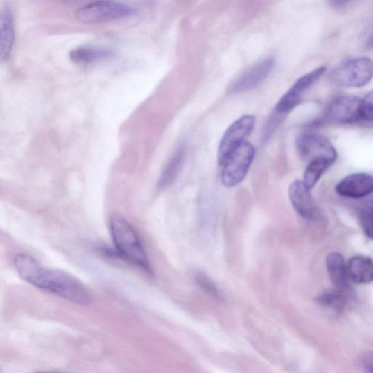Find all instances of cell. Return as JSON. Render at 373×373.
Segmentation results:
<instances>
[{
    "instance_id": "obj_16",
    "label": "cell",
    "mask_w": 373,
    "mask_h": 373,
    "mask_svg": "<svg viewBox=\"0 0 373 373\" xmlns=\"http://www.w3.org/2000/svg\"><path fill=\"white\" fill-rule=\"evenodd\" d=\"M113 52L105 48L80 46L69 53L70 60L78 65H89L110 58Z\"/></svg>"
},
{
    "instance_id": "obj_18",
    "label": "cell",
    "mask_w": 373,
    "mask_h": 373,
    "mask_svg": "<svg viewBox=\"0 0 373 373\" xmlns=\"http://www.w3.org/2000/svg\"><path fill=\"white\" fill-rule=\"evenodd\" d=\"M349 293L350 289L336 288L323 293L318 297L317 300L320 304L340 312L348 305Z\"/></svg>"
},
{
    "instance_id": "obj_13",
    "label": "cell",
    "mask_w": 373,
    "mask_h": 373,
    "mask_svg": "<svg viewBox=\"0 0 373 373\" xmlns=\"http://www.w3.org/2000/svg\"><path fill=\"white\" fill-rule=\"evenodd\" d=\"M14 42H15V28L13 17L8 8L0 11V62L9 58Z\"/></svg>"
},
{
    "instance_id": "obj_15",
    "label": "cell",
    "mask_w": 373,
    "mask_h": 373,
    "mask_svg": "<svg viewBox=\"0 0 373 373\" xmlns=\"http://www.w3.org/2000/svg\"><path fill=\"white\" fill-rule=\"evenodd\" d=\"M327 270L336 288L349 289L347 264L342 254L338 252L329 254L326 261Z\"/></svg>"
},
{
    "instance_id": "obj_6",
    "label": "cell",
    "mask_w": 373,
    "mask_h": 373,
    "mask_svg": "<svg viewBox=\"0 0 373 373\" xmlns=\"http://www.w3.org/2000/svg\"><path fill=\"white\" fill-rule=\"evenodd\" d=\"M297 148L300 156L308 163L324 159L334 164L337 159V152L332 143L318 134L306 133L300 136Z\"/></svg>"
},
{
    "instance_id": "obj_10",
    "label": "cell",
    "mask_w": 373,
    "mask_h": 373,
    "mask_svg": "<svg viewBox=\"0 0 373 373\" xmlns=\"http://www.w3.org/2000/svg\"><path fill=\"white\" fill-rule=\"evenodd\" d=\"M275 64L274 60L268 58L252 65L235 80L229 91L240 93L255 88L269 76Z\"/></svg>"
},
{
    "instance_id": "obj_19",
    "label": "cell",
    "mask_w": 373,
    "mask_h": 373,
    "mask_svg": "<svg viewBox=\"0 0 373 373\" xmlns=\"http://www.w3.org/2000/svg\"><path fill=\"white\" fill-rule=\"evenodd\" d=\"M333 164L324 159L313 160L309 163L306 169L304 182L311 190L317 184L324 172Z\"/></svg>"
},
{
    "instance_id": "obj_17",
    "label": "cell",
    "mask_w": 373,
    "mask_h": 373,
    "mask_svg": "<svg viewBox=\"0 0 373 373\" xmlns=\"http://www.w3.org/2000/svg\"><path fill=\"white\" fill-rule=\"evenodd\" d=\"M184 159L185 148L181 146L171 156L164 167L160 176L159 184H157L159 189H167L175 182L182 169Z\"/></svg>"
},
{
    "instance_id": "obj_2",
    "label": "cell",
    "mask_w": 373,
    "mask_h": 373,
    "mask_svg": "<svg viewBox=\"0 0 373 373\" xmlns=\"http://www.w3.org/2000/svg\"><path fill=\"white\" fill-rule=\"evenodd\" d=\"M110 227L113 242L121 259L150 272L148 255L132 225L121 215L113 214Z\"/></svg>"
},
{
    "instance_id": "obj_8",
    "label": "cell",
    "mask_w": 373,
    "mask_h": 373,
    "mask_svg": "<svg viewBox=\"0 0 373 373\" xmlns=\"http://www.w3.org/2000/svg\"><path fill=\"white\" fill-rule=\"evenodd\" d=\"M361 99L354 96H342L333 100L327 107L324 121L336 125L352 124L361 119Z\"/></svg>"
},
{
    "instance_id": "obj_12",
    "label": "cell",
    "mask_w": 373,
    "mask_h": 373,
    "mask_svg": "<svg viewBox=\"0 0 373 373\" xmlns=\"http://www.w3.org/2000/svg\"><path fill=\"white\" fill-rule=\"evenodd\" d=\"M289 197L296 212L304 219L313 218L315 211L310 189L303 181L293 182L289 189Z\"/></svg>"
},
{
    "instance_id": "obj_5",
    "label": "cell",
    "mask_w": 373,
    "mask_h": 373,
    "mask_svg": "<svg viewBox=\"0 0 373 373\" xmlns=\"http://www.w3.org/2000/svg\"><path fill=\"white\" fill-rule=\"evenodd\" d=\"M372 62L367 57H361L344 62L331 74V80L339 87L361 88L372 78Z\"/></svg>"
},
{
    "instance_id": "obj_14",
    "label": "cell",
    "mask_w": 373,
    "mask_h": 373,
    "mask_svg": "<svg viewBox=\"0 0 373 373\" xmlns=\"http://www.w3.org/2000/svg\"><path fill=\"white\" fill-rule=\"evenodd\" d=\"M349 281L356 284H368L373 279V266L370 257L354 256L347 263Z\"/></svg>"
},
{
    "instance_id": "obj_3",
    "label": "cell",
    "mask_w": 373,
    "mask_h": 373,
    "mask_svg": "<svg viewBox=\"0 0 373 373\" xmlns=\"http://www.w3.org/2000/svg\"><path fill=\"white\" fill-rule=\"evenodd\" d=\"M134 9L114 0H98L80 8L77 19L84 24H94L111 22L130 16Z\"/></svg>"
},
{
    "instance_id": "obj_21",
    "label": "cell",
    "mask_w": 373,
    "mask_h": 373,
    "mask_svg": "<svg viewBox=\"0 0 373 373\" xmlns=\"http://www.w3.org/2000/svg\"><path fill=\"white\" fill-rule=\"evenodd\" d=\"M358 218H360V223H361V225L363 229L364 233L370 239H372V206L370 205V207L363 209L360 213V216H358Z\"/></svg>"
},
{
    "instance_id": "obj_4",
    "label": "cell",
    "mask_w": 373,
    "mask_h": 373,
    "mask_svg": "<svg viewBox=\"0 0 373 373\" xmlns=\"http://www.w3.org/2000/svg\"><path fill=\"white\" fill-rule=\"evenodd\" d=\"M255 155L254 146L249 142H243L225 160L221 181L227 188H233L247 176Z\"/></svg>"
},
{
    "instance_id": "obj_20",
    "label": "cell",
    "mask_w": 373,
    "mask_h": 373,
    "mask_svg": "<svg viewBox=\"0 0 373 373\" xmlns=\"http://www.w3.org/2000/svg\"><path fill=\"white\" fill-rule=\"evenodd\" d=\"M197 284L205 293L215 299H221L222 295L216 284L214 283L207 276L204 274H197L196 276Z\"/></svg>"
},
{
    "instance_id": "obj_23",
    "label": "cell",
    "mask_w": 373,
    "mask_h": 373,
    "mask_svg": "<svg viewBox=\"0 0 373 373\" xmlns=\"http://www.w3.org/2000/svg\"><path fill=\"white\" fill-rule=\"evenodd\" d=\"M329 5L335 8H340L347 5L351 0H327Z\"/></svg>"
},
{
    "instance_id": "obj_11",
    "label": "cell",
    "mask_w": 373,
    "mask_h": 373,
    "mask_svg": "<svg viewBox=\"0 0 373 373\" xmlns=\"http://www.w3.org/2000/svg\"><path fill=\"white\" fill-rule=\"evenodd\" d=\"M373 189L372 177L367 173H354L343 178L336 186L337 194L351 198L369 196Z\"/></svg>"
},
{
    "instance_id": "obj_1",
    "label": "cell",
    "mask_w": 373,
    "mask_h": 373,
    "mask_svg": "<svg viewBox=\"0 0 373 373\" xmlns=\"http://www.w3.org/2000/svg\"><path fill=\"white\" fill-rule=\"evenodd\" d=\"M14 266L19 276L36 288L60 295L79 305H89L92 295L78 279L66 272L42 267L31 255L18 254Z\"/></svg>"
},
{
    "instance_id": "obj_9",
    "label": "cell",
    "mask_w": 373,
    "mask_h": 373,
    "mask_svg": "<svg viewBox=\"0 0 373 373\" xmlns=\"http://www.w3.org/2000/svg\"><path fill=\"white\" fill-rule=\"evenodd\" d=\"M325 71V67H320L300 78L290 89L280 98L276 105L275 112L285 114L294 110L302 101L305 93L324 74Z\"/></svg>"
},
{
    "instance_id": "obj_22",
    "label": "cell",
    "mask_w": 373,
    "mask_h": 373,
    "mask_svg": "<svg viewBox=\"0 0 373 373\" xmlns=\"http://www.w3.org/2000/svg\"><path fill=\"white\" fill-rule=\"evenodd\" d=\"M373 95L372 92H370L367 94L365 97L361 100L360 112L361 119L372 122L373 119L372 114V103H373Z\"/></svg>"
},
{
    "instance_id": "obj_7",
    "label": "cell",
    "mask_w": 373,
    "mask_h": 373,
    "mask_svg": "<svg viewBox=\"0 0 373 373\" xmlns=\"http://www.w3.org/2000/svg\"><path fill=\"white\" fill-rule=\"evenodd\" d=\"M254 123L255 118L247 114L236 121L227 129L218 148V159L220 165L229 154L245 142V139L253 131Z\"/></svg>"
}]
</instances>
